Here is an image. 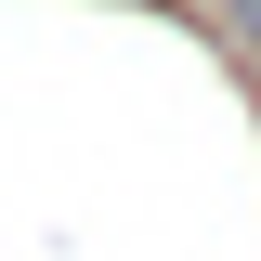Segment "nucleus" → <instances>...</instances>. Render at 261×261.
<instances>
[{"label":"nucleus","instance_id":"obj_1","mask_svg":"<svg viewBox=\"0 0 261 261\" xmlns=\"http://www.w3.org/2000/svg\"><path fill=\"white\" fill-rule=\"evenodd\" d=\"M235 27H248V39H261V0H235Z\"/></svg>","mask_w":261,"mask_h":261}]
</instances>
